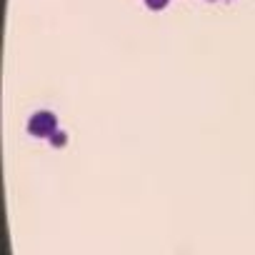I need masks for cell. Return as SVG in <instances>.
I'll return each mask as SVG.
<instances>
[{
    "label": "cell",
    "mask_w": 255,
    "mask_h": 255,
    "mask_svg": "<svg viewBox=\"0 0 255 255\" xmlns=\"http://www.w3.org/2000/svg\"><path fill=\"white\" fill-rule=\"evenodd\" d=\"M48 143H50L53 148H65V145H68V133H63V130H55V133L48 138Z\"/></svg>",
    "instance_id": "7a4b0ae2"
},
{
    "label": "cell",
    "mask_w": 255,
    "mask_h": 255,
    "mask_svg": "<svg viewBox=\"0 0 255 255\" xmlns=\"http://www.w3.org/2000/svg\"><path fill=\"white\" fill-rule=\"evenodd\" d=\"M58 130V118L50 110H38L28 120V133L33 138H50Z\"/></svg>",
    "instance_id": "6da1fadb"
},
{
    "label": "cell",
    "mask_w": 255,
    "mask_h": 255,
    "mask_svg": "<svg viewBox=\"0 0 255 255\" xmlns=\"http://www.w3.org/2000/svg\"><path fill=\"white\" fill-rule=\"evenodd\" d=\"M170 0H145V8L148 10H165Z\"/></svg>",
    "instance_id": "3957f363"
}]
</instances>
